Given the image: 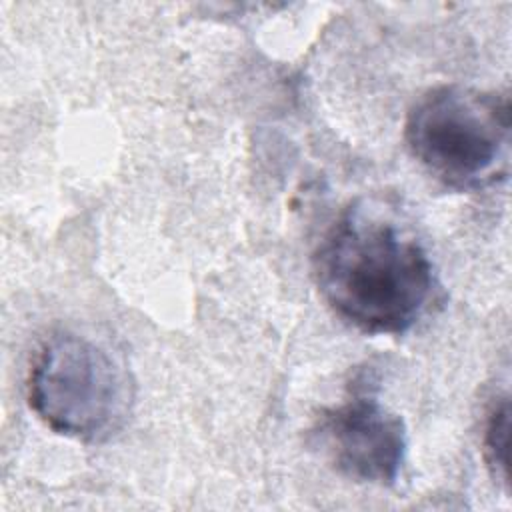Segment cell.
I'll use <instances>...</instances> for the list:
<instances>
[{
	"label": "cell",
	"mask_w": 512,
	"mask_h": 512,
	"mask_svg": "<svg viewBox=\"0 0 512 512\" xmlns=\"http://www.w3.org/2000/svg\"><path fill=\"white\" fill-rule=\"evenodd\" d=\"M404 140L418 164L452 190H482L508 176L510 98L462 84L428 90L410 108Z\"/></svg>",
	"instance_id": "cell-2"
},
{
	"label": "cell",
	"mask_w": 512,
	"mask_h": 512,
	"mask_svg": "<svg viewBox=\"0 0 512 512\" xmlns=\"http://www.w3.org/2000/svg\"><path fill=\"white\" fill-rule=\"evenodd\" d=\"M508 432L510 402L504 396L492 406L484 426V458L492 476L500 482L508 480Z\"/></svg>",
	"instance_id": "cell-5"
},
{
	"label": "cell",
	"mask_w": 512,
	"mask_h": 512,
	"mask_svg": "<svg viewBox=\"0 0 512 512\" xmlns=\"http://www.w3.org/2000/svg\"><path fill=\"white\" fill-rule=\"evenodd\" d=\"M314 278L334 314L366 334L408 332L436 290L432 260L416 236L358 202L320 240Z\"/></svg>",
	"instance_id": "cell-1"
},
{
	"label": "cell",
	"mask_w": 512,
	"mask_h": 512,
	"mask_svg": "<svg viewBox=\"0 0 512 512\" xmlns=\"http://www.w3.org/2000/svg\"><path fill=\"white\" fill-rule=\"evenodd\" d=\"M26 396L32 412L52 432L102 442L126 422L132 384L104 346L74 332H58L36 352Z\"/></svg>",
	"instance_id": "cell-3"
},
{
	"label": "cell",
	"mask_w": 512,
	"mask_h": 512,
	"mask_svg": "<svg viewBox=\"0 0 512 512\" xmlns=\"http://www.w3.org/2000/svg\"><path fill=\"white\" fill-rule=\"evenodd\" d=\"M312 436L338 474L362 484L390 486L406 458V428L368 388L318 418Z\"/></svg>",
	"instance_id": "cell-4"
}]
</instances>
